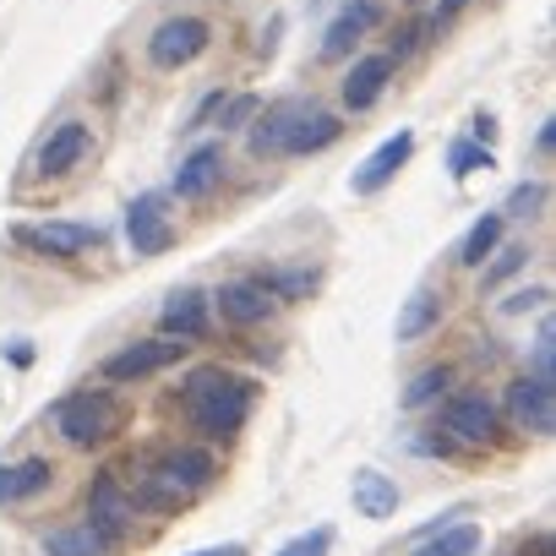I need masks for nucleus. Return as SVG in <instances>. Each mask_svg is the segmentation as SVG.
Masks as SVG:
<instances>
[{"instance_id": "nucleus-34", "label": "nucleus", "mask_w": 556, "mask_h": 556, "mask_svg": "<svg viewBox=\"0 0 556 556\" xmlns=\"http://www.w3.org/2000/svg\"><path fill=\"white\" fill-rule=\"evenodd\" d=\"M218 104H224V88H213V93H202V99H197V110L186 115V126H180V131H186V137H197V131H207V126H213V115H218Z\"/></svg>"}, {"instance_id": "nucleus-36", "label": "nucleus", "mask_w": 556, "mask_h": 556, "mask_svg": "<svg viewBox=\"0 0 556 556\" xmlns=\"http://www.w3.org/2000/svg\"><path fill=\"white\" fill-rule=\"evenodd\" d=\"M426 39H431V28H426V23H409V28H399V39H393V50H388V55H393V61H409Z\"/></svg>"}, {"instance_id": "nucleus-1", "label": "nucleus", "mask_w": 556, "mask_h": 556, "mask_svg": "<svg viewBox=\"0 0 556 556\" xmlns=\"http://www.w3.org/2000/svg\"><path fill=\"white\" fill-rule=\"evenodd\" d=\"M180 415H186L202 437L224 442V437H235V431L245 426V415H251V382L235 377V371H224V366H197V371H186V382H180Z\"/></svg>"}, {"instance_id": "nucleus-31", "label": "nucleus", "mask_w": 556, "mask_h": 556, "mask_svg": "<svg viewBox=\"0 0 556 556\" xmlns=\"http://www.w3.org/2000/svg\"><path fill=\"white\" fill-rule=\"evenodd\" d=\"M262 110V99L256 93H224V104H218V131H245V121Z\"/></svg>"}, {"instance_id": "nucleus-7", "label": "nucleus", "mask_w": 556, "mask_h": 556, "mask_svg": "<svg viewBox=\"0 0 556 556\" xmlns=\"http://www.w3.org/2000/svg\"><path fill=\"white\" fill-rule=\"evenodd\" d=\"M169 191H142L131 207H126V240L137 256H164L175 245V224H169Z\"/></svg>"}, {"instance_id": "nucleus-40", "label": "nucleus", "mask_w": 556, "mask_h": 556, "mask_svg": "<svg viewBox=\"0 0 556 556\" xmlns=\"http://www.w3.org/2000/svg\"><path fill=\"white\" fill-rule=\"evenodd\" d=\"M191 556H245V545H207V551H191Z\"/></svg>"}, {"instance_id": "nucleus-14", "label": "nucleus", "mask_w": 556, "mask_h": 556, "mask_svg": "<svg viewBox=\"0 0 556 556\" xmlns=\"http://www.w3.org/2000/svg\"><path fill=\"white\" fill-rule=\"evenodd\" d=\"M377 23H382V7H377V0H350V7L328 23V34H323V61H350L355 45H361Z\"/></svg>"}, {"instance_id": "nucleus-9", "label": "nucleus", "mask_w": 556, "mask_h": 556, "mask_svg": "<svg viewBox=\"0 0 556 556\" xmlns=\"http://www.w3.org/2000/svg\"><path fill=\"white\" fill-rule=\"evenodd\" d=\"M153 480H164L169 491H180L186 502L202 491V485H213V475H218V464H213V453L207 447H164L159 458H153V469H148Z\"/></svg>"}, {"instance_id": "nucleus-5", "label": "nucleus", "mask_w": 556, "mask_h": 556, "mask_svg": "<svg viewBox=\"0 0 556 556\" xmlns=\"http://www.w3.org/2000/svg\"><path fill=\"white\" fill-rule=\"evenodd\" d=\"M175 361H186V339H142V344H126V350H115L99 371H104V382H142V377H159V371H169Z\"/></svg>"}, {"instance_id": "nucleus-30", "label": "nucleus", "mask_w": 556, "mask_h": 556, "mask_svg": "<svg viewBox=\"0 0 556 556\" xmlns=\"http://www.w3.org/2000/svg\"><path fill=\"white\" fill-rule=\"evenodd\" d=\"M496 262L485 267V278H480V290H496V285H507L513 273H523L529 267V245H507V251H491Z\"/></svg>"}, {"instance_id": "nucleus-10", "label": "nucleus", "mask_w": 556, "mask_h": 556, "mask_svg": "<svg viewBox=\"0 0 556 556\" xmlns=\"http://www.w3.org/2000/svg\"><path fill=\"white\" fill-rule=\"evenodd\" d=\"M393 72H399V61H393L388 50H377V55H355V66H350V72H344V83H339V99H344V110L366 115V110H371V104L388 93Z\"/></svg>"}, {"instance_id": "nucleus-27", "label": "nucleus", "mask_w": 556, "mask_h": 556, "mask_svg": "<svg viewBox=\"0 0 556 556\" xmlns=\"http://www.w3.org/2000/svg\"><path fill=\"white\" fill-rule=\"evenodd\" d=\"M480 169H496V159H491L485 142H475V137L447 142V175H453V180H469V175H480Z\"/></svg>"}, {"instance_id": "nucleus-28", "label": "nucleus", "mask_w": 556, "mask_h": 556, "mask_svg": "<svg viewBox=\"0 0 556 556\" xmlns=\"http://www.w3.org/2000/svg\"><path fill=\"white\" fill-rule=\"evenodd\" d=\"M447 382H453V371H447V366H431V371H420V377L404 388L399 404H404V409H426V404H437V399L447 393Z\"/></svg>"}, {"instance_id": "nucleus-32", "label": "nucleus", "mask_w": 556, "mask_h": 556, "mask_svg": "<svg viewBox=\"0 0 556 556\" xmlns=\"http://www.w3.org/2000/svg\"><path fill=\"white\" fill-rule=\"evenodd\" d=\"M534 377L540 382H556V328H551V317L534 333Z\"/></svg>"}, {"instance_id": "nucleus-39", "label": "nucleus", "mask_w": 556, "mask_h": 556, "mask_svg": "<svg viewBox=\"0 0 556 556\" xmlns=\"http://www.w3.org/2000/svg\"><path fill=\"white\" fill-rule=\"evenodd\" d=\"M469 137L491 148V137H496V121H491V115H475V131H469Z\"/></svg>"}, {"instance_id": "nucleus-15", "label": "nucleus", "mask_w": 556, "mask_h": 556, "mask_svg": "<svg viewBox=\"0 0 556 556\" xmlns=\"http://www.w3.org/2000/svg\"><path fill=\"white\" fill-rule=\"evenodd\" d=\"M131 518H137V507H131V496L121 491V480H115V475H99V480L88 485V523H99V529L121 545L126 529H131Z\"/></svg>"}, {"instance_id": "nucleus-3", "label": "nucleus", "mask_w": 556, "mask_h": 556, "mask_svg": "<svg viewBox=\"0 0 556 556\" xmlns=\"http://www.w3.org/2000/svg\"><path fill=\"white\" fill-rule=\"evenodd\" d=\"M213 50V23L197 17V12H180V17H164L153 34H148V66L153 72H180L191 66L197 55Z\"/></svg>"}, {"instance_id": "nucleus-38", "label": "nucleus", "mask_w": 556, "mask_h": 556, "mask_svg": "<svg viewBox=\"0 0 556 556\" xmlns=\"http://www.w3.org/2000/svg\"><path fill=\"white\" fill-rule=\"evenodd\" d=\"M551 148H556V121H545V126L534 131V153H540V159H551Z\"/></svg>"}, {"instance_id": "nucleus-6", "label": "nucleus", "mask_w": 556, "mask_h": 556, "mask_svg": "<svg viewBox=\"0 0 556 556\" xmlns=\"http://www.w3.org/2000/svg\"><path fill=\"white\" fill-rule=\"evenodd\" d=\"M306 110H312V99H301V93L273 99L267 110H256V115L245 121V148H251V159H285V137H290V126H295Z\"/></svg>"}, {"instance_id": "nucleus-13", "label": "nucleus", "mask_w": 556, "mask_h": 556, "mask_svg": "<svg viewBox=\"0 0 556 556\" xmlns=\"http://www.w3.org/2000/svg\"><path fill=\"white\" fill-rule=\"evenodd\" d=\"M218 180H224V142H197V148L180 159L169 191H175L180 202H202V197L218 191Z\"/></svg>"}, {"instance_id": "nucleus-21", "label": "nucleus", "mask_w": 556, "mask_h": 556, "mask_svg": "<svg viewBox=\"0 0 556 556\" xmlns=\"http://www.w3.org/2000/svg\"><path fill=\"white\" fill-rule=\"evenodd\" d=\"M159 328L169 333V339H202L207 333V295L202 290H175L169 295V306L159 312Z\"/></svg>"}, {"instance_id": "nucleus-23", "label": "nucleus", "mask_w": 556, "mask_h": 556, "mask_svg": "<svg viewBox=\"0 0 556 556\" xmlns=\"http://www.w3.org/2000/svg\"><path fill=\"white\" fill-rule=\"evenodd\" d=\"M502 235H507V218H502V213H480V218L469 224V235L458 240V262H464V267H485V256L502 245Z\"/></svg>"}, {"instance_id": "nucleus-22", "label": "nucleus", "mask_w": 556, "mask_h": 556, "mask_svg": "<svg viewBox=\"0 0 556 556\" xmlns=\"http://www.w3.org/2000/svg\"><path fill=\"white\" fill-rule=\"evenodd\" d=\"M121 551L99 523H66V529H50L45 534V556H110Z\"/></svg>"}, {"instance_id": "nucleus-24", "label": "nucleus", "mask_w": 556, "mask_h": 556, "mask_svg": "<svg viewBox=\"0 0 556 556\" xmlns=\"http://www.w3.org/2000/svg\"><path fill=\"white\" fill-rule=\"evenodd\" d=\"M442 323V301L431 295V290H415L409 301H404V312H399V344H415V339H426L431 328Z\"/></svg>"}, {"instance_id": "nucleus-19", "label": "nucleus", "mask_w": 556, "mask_h": 556, "mask_svg": "<svg viewBox=\"0 0 556 556\" xmlns=\"http://www.w3.org/2000/svg\"><path fill=\"white\" fill-rule=\"evenodd\" d=\"M350 496H355V513H361V518H393V513H399V480L382 475V469H371V464L355 469Z\"/></svg>"}, {"instance_id": "nucleus-35", "label": "nucleus", "mask_w": 556, "mask_h": 556, "mask_svg": "<svg viewBox=\"0 0 556 556\" xmlns=\"http://www.w3.org/2000/svg\"><path fill=\"white\" fill-rule=\"evenodd\" d=\"M545 301H551V290H545V285H534V290H513V295L502 301V317H523V312H545Z\"/></svg>"}, {"instance_id": "nucleus-37", "label": "nucleus", "mask_w": 556, "mask_h": 556, "mask_svg": "<svg viewBox=\"0 0 556 556\" xmlns=\"http://www.w3.org/2000/svg\"><path fill=\"white\" fill-rule=\"evenodd\" d=\"M464 7H469V0H442V7H437V12L426 17V28H431V34H442V28H447V23H453V17H458Z\"/></svg>"}, {"instance_id": "nucleus-2", "label": "nucleus", "mask_w": 556, "mask_h": 556, "mask_svg": "<svg viewBox=\"0 0 556 556\" xmlns=\"http://www.w3.org/2000/svg\"><path fill=\"white\" fill-rule=\"evenodd\" d=\"M55 431L72 442V447H104L121 426H126V409L115 393L104 388H83V393H66L55 409H50Z\"/></svg>"}, {"instance_id": "nucleus-16", "label": "nucleus", "mask_w": 556, "mask_h": 556, "mask_svg": "<svg viewBox=\"0 0 556 556\" xmlns=\"http://www.w3.org/2000/svg\"><path fill=\"white\" fill-rule=\"evenodd\" d=\"M213 301H218V317L229 328H256L273 312V295L262 290V278H235V285H224Z\"/></svg>"}, {"instance_id": "nucleus-33", "label": "nucleus", "mask_w": 556, "mask_h": 556, "mask_svg": "<svg viewBox=\"0 0 556 556\" xmlns=\"http://www.w3.org/2000/svg\"><path fill=\"white\" fill-rule=\"evenodd\" d=\"M333 545V529H312V534H295L290 545H278V556H328Z\"/></svg>"}, {"instance_id": "nucleus-26", "label": "nucleus", "mask_w": 556, "mask_h": 556, "mask_svg": "<svg viewBox=\"0 0 556 556\" xmlns=\"http://www.w3.org/2000/svg\"><path fill=\"white\" fill-rule=\"evenodd\" d=\"M262 290L273 301H306L317 290V267H273V273H262Z\"/></svg>"}, {"instance_id": "nucleus-8", "label": "nucleus", "mask_w": 556, "mask_h": 556, "mask_svg": "<svg viewBox=\"0 0 556 556\" xmlns=\"http://www.w3.org/2000/svg\"><path fill=\"white\" fill-rule=\"evenodd\" d=\"M88 153H93V126H88V121H61V126H50V137L39 142L34 169H39L45 180H61V175L83 169Z\"/></svg>"}, {"instance_id": "nucleus-42", "label": "nucleus", "mask_w": 556, "mask_h": 556, "mask_svg": "<svg viewBox=\"0 0 556 556\" xmlns=\"http://www.w3.org/2000/svg\"><path fill=\"white\" fill-rule=\"evenodd\" d=\"M409 7H420V0H409Z\"/></svg>"}, {"instance_id": "nucleus-12", "label": "nucleus", "mask_w": 556, "mask_h": 556, "mask_svg": "<svg viewBox=\"0 0 556 556\" xmlns=\"http://www.w3.org/2000/svg\"><path fill=\"white\" fill-rule=\"evenodd\" d=\"M409 159H415V131H393V137H388V142L355 169V180H350L355 197H377V191H388Z\"/></svg>"}, {"instance_id": "nucleus-17", "label": "nucleus", "mask_w": 556, "mask_h": 556, "mask_svg": "<svg viewBox=\"0 0 556 556\" xmlns=\"http://www.w3.org/2000/svg\"><path fill=\"white\" fill-rule=\"evenodd\" d=\"M344 137V121L333 115V110H306L295 126H290V137H285V159H312V153H328L333 142Z\"/></svg>"}, {"instance_id": "nucleus-20", "label": "nucleus", "mask_w": 556, "mask_h": 556, "mask_svg": "<svg viewBox=\"0 0 556 556\" xmlns=\"http://www.w3.org/2000/svg\"><path fill=\"white\" fill-rule=\"evenodd\" d=\"M55 485V464L50 458H23V464H0V507L28 502L39 491Z\"/></svg>"}, {"instance_id": "nucleus-18", "label": "nucleus", "mask_w": 556, "mask_h": 556, "mask_svg": "<svg viewBox=\"0 0 556 556\" xmlns=\"http://www.w3.org/2000/svg\"><path fill=\"white\" fill-rule=\"evenodd\" d=\"M442 431H453L458 442H491L496 431V409L480 399V393H458L442 404Z\"/></svg>"}, {"instance_id": "nucleus-4", "label": "nucleus", "mask_w": 556, "mask_h": 556, "mask_svg": "<svg viewBox=\"0 0 556 556\" xmlns=\"http://www.w3.org/2000/svg\"><path fill=\"white\" fill-rule=\"evenodd\" d=\"M17 245L39 251V256H55V262H72L83 251H99L104 245V229L99 224H72V218H50V224H17L12 229Z\"/></svg>"}, {"instance_id": "nucleus-11", "label": "nucleus", "mask_w": 556, "mask_h": 556, "mask_svg": "<svg viewBox=\"0 0 556 556\" xmlns=\"http://www.w3.org/2000/svg\"><path fill=\"white\" fill-rule=\"evenodd\" d=\"M507 415L518 431H534V437H551L556 431V382H540V377H518L507 388Z\"/></svg>"}, {"instance_id": "nucleus-29", "label": "nucleus", "mask_w": 556, "mask_h": 556, "mask_svg": "<svg viewBox=\"0 0 556 556\" xmlns=\"http://www.w3.org/2000/svg\"><path fill=\"white\" fill-rule=\"evenodd\" d=\"M545 180H518L513 191H507V207H502V218H534L540 207H545Z\"/></svg>"}, {"instance_id": "nucleus-41", "label": "nucleus", "mask_w": 556, "mask_h": 556, "mask_svg": "<svg viewBox=\"0 0 556 556\" xmlns=\"http://www.w3.org/2000/svg\"><path fill=\"white\" fill-rule=\"evenodd\" d=\"M12 361H17V366H34V350H28V339H17V344H12Z\"/></svg>"}, {"instance_id": "nucleus-25", "label": "nucleus", "mask_w": 556, "mask_h": 556, "mask_svg": "<svg viewBox=\"0 0 556 556\" xmlns=\"http://www.w3.org/2000/svg\"><path fill=\"white\" fill-rule=\"evenodd\" d=\"M475 551H480V529L475 523H442V529H431L415 545V556H475Z\"/></svg>"}]
</instances>
